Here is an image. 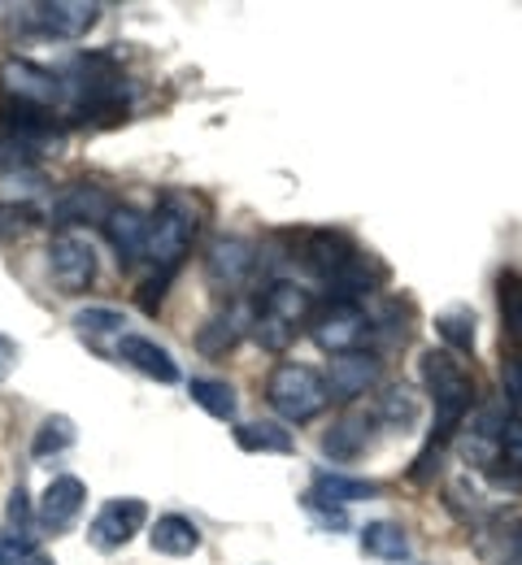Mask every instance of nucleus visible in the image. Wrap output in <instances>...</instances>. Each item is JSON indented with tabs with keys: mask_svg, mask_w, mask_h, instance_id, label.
<instances>
[{
	"mask_svg": "<svg viewBox=\"0 0 522 565\" xmlns=\"http://www.w3.org/2000/svg\"><path fill=\"white\" fill-rule=\"evenodd\" d=\"M371 439H374V418L362 414V409H353V414H344L340 423L322 435V452L331 461H358L371 448Z\"/></svg>",
	"mask_w": 522,
	"mask_h": 565,
	"instance_id": "nucleus-15",
	"label": "nucleus"
},
{
	"mask_svg": "<svg viewBox=\"0 0 522 565\" xmlns=\"http://www.w3.org/2000/svg\"><path fill=\"white\" fill-rule=\"evenodd\" d=\"M188 396H192L210 418H219V423H235L239 401H235L231 383H223V379H192V383H188Z\"/></svg>",
	"mask_w": 522,
	"mask_h": 565,
	"instance_id": "nucleus-23",
	"label": "nucleus"
},
{
	"mask_svg": "<svg viewBox=\"0 0 522 565\" xmlns=\"http://www.w3.org/2000/svg\"><path fill=\"white\" fill-rule=\"evenodd\" d=\"M379 374H383V361L374 353H340L331 356V370H327V396L331 401H358V396H366V387L379 383Z\"/></svg>",
	"mask_w": 522,
	"mask_h": 565,
	"instance_id": "nucleus-13",
	"label": "nucleus"
},
{
	"mask_svg": "<svg viewBox=\"0 0 522 565\" xmlns=\"http://www.w3.org/2000/svg\"><path fill=\"white\" fill-rule=\"evenodd\" d=\"M149 544L152 553H161V557H192L201 548V526L192 518H183V513H166V518L152 522Z\"/></svg>",
	"mask_w": 522,
	"mask_h": 565,
	"instance_id": "nucleus-19",
	"label": "nucleus"
},
{
	"mask_svg": "<svg viewBox=\"0 0 522 565\" xmlns=\"http://www.w3.org/2000/svg\"><path fill=\"white\" fill-rule=\"evenodd\" d=\"M0 96L4 100H18V105H31V109H53L57 96H62V78L26 57H9L0 66Z\"/></svg>",
	"mask_w": 522,
	"mask_h": 565,
	"instance_id": "nucleus-9",
	"label": "nucleus"
},
{
	"mask_svg": "<svg viewBox=\"0 0 522 565\" xmlns=\"http://www.w3.org/2000/svg\"><path fill=\"white\" fill-rule=\"evenodd\" d=\"M18 565H53V557H44V553H26Z\"/></svg>",
	"mask_w": 522,
	"mask_h": 565,
	"instance_id": "nucleus-40",
	"label": "nucleus"
},
{
	"mask_svg": "<svg viewBox=\"0 0 522 565\" xmlns=\"http://www.w3.org/2000/svg\"><path fill=\"white\" fill-rule=\"evenodd\" d=\"M26 553H35L31 540H13V535H0V565H18Z\"/></svg>",
	"mask_w": 522,
	"mask_h": 565,
	"instance_id": "nucleus-37",
	"label": "nucleus"
},
{
	"mask_svg": "<svg viewBox=\"0 0 522 565\" xmlns=\"http://www.w3.org/2000/svg\"><path fill=\"white\" fill-rule=\"evenodd\" d=\"M100 18V4H87V0H44V4H26L22 9V26L35 31V35H53V40H78L96 26Z\"/></svg>",
	"mask_w": 522,
	"mask_h": 565,
	"instance_id": "nucleus-7",
	"label": "nucleus"
},
{
	"mask_svg": "<svg viewBox=\"0 0 522 565\" xmlns=\"http://www.w3.org/2000/svg\"><path fill=\"white\" fill-rule=\"evenodd\" d=\"M18 356H22V349H18L9 335H0V383H4V379L18 370Z\"/></svg>",
	"mask_w": 522,
	"mask_h": 565,
	"instance_id": "nucleus-38",
	"label": "nucleus"
},
{
	"mask_svg": "<svg viewBox=\"0 0 522 565\" xmlns=\"http://www.w3.org/2000/svg\"><path fill=\"white\" fill-rule=\"evenodd\" d=\"M253 270H257V248H253L248 239H239V235H223V239H214V244H210L205 279H210L214 291L235 296L244 282L253 279Z\"/></svg>",
	"mask_w": 522,
	"mask_h": 565,
	"instance_id": "nucleus-10",
	"label": "nucleus"
},
{
	"mask_svg": "<svg viewBox=\"0 0 522 565\" xmlns=\"http://www.w3.org/2000/svg\"><path fill=\"white\" fill-rule=\"evenodd\" d=\"M497 305H501V331L510 340H522V270H501Z\"/></svg>",
	"mask_w": 522,
	"mask_h": 565,
	"instance_id": "nucleus-24",
	"label": "nucleus"
},
{
	"mask_svg": "<svg viewBox=\"0 0 522 565\" xmlns=\"http://www.w3.org/2000/svg\"><path fill=\"white\" fill-rule=\"evenodd\" d=\"M297 257L309 275L331 282L353 257H358V244H353L344 231H305L297 244Z\"/></svg>",
	"mask_w": 522,
	"mask_h": 565,
	"instance_id": "nucleus-11",
	"label": "nucleus"
},
{
	"mask_svg": "<svg viewBox=\"0 0 522 565\" xmlns=\"http://www.w3.org/2000/svg\"><path fill=\"white\" fill-rule=\"evenodd\" d=\"M145 518H149V504H145L140 495L105 500V509H100V513L92 518V526H87V540H92L96 553H118V548L131 544V535H140Z\"/></svg>",
	"mask_w": 522,
	"mask_h": 565,
	"instance_id": "nucleus-8",
	"label": "nucleus"
},
{
	"mask_svg": "<svg viewBox=\"0 0 522 565\" xmlns=\"http://www.w3.org/2000/svg\"><path fill=\"white\" fill-rule=\"evenodd\" d=\"M497 457H501L514 475H522V418H510L505 430L497 435Z\"/></svg>",
	"mask_w": 522,
	"mask_h": 565,
	"instance_id": "nucleus-33",
	"label": "nucleus"
},
{
	"mask_svg": "<svg viewBox=\"0 0 522 565\" xmlns=\"http://www.w3.org/2000/svg\"><path fill=\"white\" fill-rule=\"evenodd\" d=\"M127 327V318L118 313V309H109V305H96V309H83V313H75V331L87 340V344H100V340H109V335H127L122 331Z\"/></svg>",
	"mask_w": 522,
	"mask_h": 565,
	"instance_id": "nucleus-26",
	"label": "nucleus"
},
{
	"mask_svg": "<svg viewBox=\"0 0 522 565\" xmlns=\"http://www.w3.org/2000/svg\"><path fill=\"white\" fill-rule=\"evenodd\" d=\"M505 565H522V522L514 526V535H510V553H505Z\"/></svg>",
	"mask_w": 522,
	"mask_h": 565,
	"instance_id": "nucleus-39",
	"label": "nucleus"
},
{
	"mask_svg": "<svg viewBox=\"0 0 522 565\" xmlns=\"http://www.w3.org/2000/svg\"><path fill=\"white\" fill-rule=\"evenodd\" d=\"M305 509H309V513H318V518H322V522H331V526H344V509H340V504H331V500H322V495H305Z\"/></svg>",
	"mask_w": 522,
	"mask_h": 565,
	"instance_id": "nucleus-36",
	"label": "nucleus"
},
{
	"mask_svg": "<svg viewBox=\"0 0 522 565\" xmlns=\"http://www.w3.org/2000/svg\"><path fill=\"white\" fill-rule=\"evenodd\" d=\"M40 222L35 205H18V201H0V239H13L22 231H31Z\"/></svg>",
	"mask_w": 522,
	"mask_h": 565,
	"instance_id": "nucleus-32",
	"label": "nucleus"
},
{
	"mask_svg": "<svg viewBox=\"0 0 522 565\" xmlns=\"http://www.w3.org/2000/svg\"><path fill=\"white\" fill-rule=\"evenodd\" d=\"M266 401L284 423H309L327 409V379L313 365L300 361H279L266 379Z\"/></svg>",
	"mask_w": 522,
	"mask_h": 565,
	"instance_id": "nucleus-4",
	"label": "nucleus"
},
{
	"mask_svg": "<svg viewBox=\"0 0 522 565\" xmlns=\"http://www.w3.org/2000/svg\"><path fill=\"white\" fill-rule=\"evenodd\" d=\"M371 318L362 305H349V300H327V309H318L309 318V335L318 349H327L331 356L340 353H358L362 340L371 335Z\"/></svg>",
	"mask_w": 522,
	"mask_h": 565,
	"instance_id": "nucleus-5",
	"label": "nucleus"
},
{
	"mask_svg": "<svg viewBox=\"0 0 522 565\" xmlns=\"http://www.w3.org/2000/svg\"><path fill=\"white\" fill-rule=\"evenodd\" d=\"M418 414H423V405H418V396L405 383H396V387H387L379 396V423L396 426V430H409V426L418 423Z\"/></svg>",
	"mask_w": 522,
	"mask_h": 565,
	"instance_id": "nucleus-25",
	"label": "nucleus"
},
{
	"mask_svg": "<svg viewBox=\"0 0 522 565\" xmlns=\"http://www.w3.org/2000/svg\"><path fill=\"white\" fill-rule=\"evenodd\" d=\"M235 340H239V327H235V318H214V322H205L201 327V335H196V349L205 356H223L235 349Z\"/></svg>",
	"mask_w": 522,
	"mask_h": 565,
	"instance_id": "nucleus-29",
	"label": "nucleus"
},
{
	"mask_svg": "<svg viewBox=\"0 0 522 565\" xmlns=\"http://www.w3.org/2000/svg\"><path fill=\"white\" fill-rule=\"evenodd\" d=\"M235 444L244 452H270V457H288L297 448L292 430H284L279 423H244L235 426Z\"/></svg>",
	"mask_w": 522,
	"mask_h": 565,
	"instance_id": "nucleus-20",
	"label": "nucleus"
},
{
	"mask_svg": "<svg viewBox=\"0 0 522 565\" xmlns=\"http://www.w3.org/2000/svg\"><path fill=\"white\" fill-rule=\"evenodd\" d=\"M35 148H26V143L18 140V136H9V131H0V179H9V174H22V170H31L35 166Z\"/></svg>",
	"mask_w": 522,
	"mask_h": 565,
	"instance_id": "nucleus-30",
	"label": "nucleus"
},
{
	"mask_svg": "<svg viewBox=\"0 0 522 565\" xmlns=\"http://www.w3.org/2000/svg\"><path fill=\"white\" fill-rule=\"evenodd\" d=\"M436 331H440V340H445L448 349H457V353H470L475 349V313L466 305L436 313Z\"/></svg>",
	"mask_w": 522,
	"mask_h": 565,
	"instance_id": "nucleus-27",
	"label": "nucleus"
},
{
	"mask_svg": "<svg viewBox=\"0 0 522 565\" xmlns=\"http://www.w3.org/2000/svg\"><path fill=\"white\" fill-rule=\"evenodd\" d=\"M423 387H427V396H432V405H436V430H432L427 452H440L448 435H452V430L461 426V418L475 409V379L466 374V365L452 353L427 349V353H423Z\"/></svg>",
	"mask_w": 522,
	"mask_h": 565,
	"instance_id": "nucleus-2",
	"label": "nucleus"
},
{
	"mask_svg": "<svg viewBox=\"0 0 522 565\" xmlns=\"http://www.w3.org/2000/svg\"><path fill=\"white\" fill-rule=\"evenodd\" d=\"M49 275L57 282L62 296H78L96 279V248L78 231H57L49 239Z\"/></svg>",
	"mask_w": 522,
	"mask_h": 565,
	"instance_id": "nucleus-6",
	"label": "nucleus"
},
{
	"mask_svg": "<svg viewBox=\"0 0 522 565\" xmlns=\"http://www.w3.org/2000/svg\"><path fill=\"white\" fill-rule=\"evenodd\" d=\"M501 387H505V405L522 409V356L505 353L501 356Z\"/></svg>",
	"mask_w": 522,
	"mask_h": 565,
	"instance_id": "nucleus-34",
	"label": "nucleus"
},
{
	"mask_svg": "<svg viewBox=\"0 0 522 565\" xmlns=\"http://www.w3.org/2000/svg\"><path fill=\"white\" fill-rule=\"evenodd\" d=\"M257 313L279 322V327H288V331H297L300 322L309 318V291L297 287V282H270L262 291V300H257Z\"/></svg>",
	"mask_w": 522,
	"mask_h": 565,
	"instance_id": "nucleus-18",
	"label": "nucleus"
},
{
	"mask_svg": "<svg viewBox=\"0 0 522 565\" xmlns=\"http://www.w3.org/2000/svg\"><path fill=\"white\" fill-rule=\"evenodd\" d=\"M109 213H114V201H109L100 188L75 183V188H66L62 201L53 205V222H57V226H75V222H100V226H105Z\"/></svg>",
	"mask_w": 522,
	"mask_h": 565,
	"instance_id": "nucleus-17",
	"label": "nucleus"
},
{
	"mask_svg": "<svg viewBox=\"0 0 522 565\" xmlns=\"http://www.w3.org/2000/svg\"><path fill=\"white\" fill-rule=\"evenodd\" d=\"M75 444V423L66 418V414H49L40 430H35V439H31V452L35 457H57V452H66Z\"/></svg>",
	"mask_w": 522,
	"mask_h": 565,
	"instance_id": "nucleus-28",
	"label": "nucleus"
},
{
	"mask_svg": "<svg viewBox=\"0 0 522 565\" xmlns=\"http://www.w3.org/2000/svg\"><path fill=\"white\" fill-rule=\"evenodd\" d=\"M75 122H122L127 118V74L114 53H78L62 74Z\"/></svg>",
	"mask_w": 522,
	"mask_h": 565,
	"instance_id": "nucleus-1",
	"label": "nucleus"
},
{
	"mask_svg": "<svg viewBox=\"0 0 522 565\" xmlns=\"http://www.w3.org/2000/svg\"><path fill=\"white\" fill-rule=\"evenodd\" d=\"M4 535H13V540H35V535H31V500H26V488H22V483L9 492Z\"/></svg>",
	"mask_w": 522,
	"mask_h": 565,
	"instance_id": "nucleus-31",
	"label": "nucleus"
},
{
	"mask_svg": "<svg viewBox=\"0 0 522 565\" xmlns=\"http://www.w3.org/2000/svg\"><path fill=\"white\" fill-rule=\"evenodd\" d=\"M196 231H201L196 201L188 192H166L157 201V213L149 217V248H145V257H149L161 275H174L179 262L188 257Z\"/></svg>",
	"mask_w": 522,
	"mask_h": 565,
	"instance_id": "nucleus-3",
	"label": "nucleus"
},
{
	"mask_svg": "<svg viewBox=\"0 0 522 565\" xmlns=\"http://www.w3.org/2000/svg\"><path fill=\"white\" fill-rule=\"evenodd\" d=\"M362 553L374 557V562H405L409 557V540H405V531L396 526V522H366V531H362Z\"/></svg>",
	"mask_w": 522,
	"mask_h": 565,
	"instance_id": "nucleus-21",
	"label": "nucleus"
},
{
	"mask_svg": "<svg viewBox=\"0 0 522 565\" xmlns=\"http://www.w3.org/2000/svg\"><path fill=\"white\" fill-rule=\"evenodd\" d=\"M383 488L379 483H366V479H349V475H335V470H318L313 475V495H322V500H331V504H353V500H371L379 495Z\"/></svg>",
	"mask_w": 522,
	"mask_h": 565,
	"instance_id": "nucleus-22",
	"label": "nucleus"
},
{
	"mask_svg": "<svg viewBox=\"0 0 522 565\" xmlns=\"http://www.w3.org/2000/svg\"><path fill=\"white\" fill-rule=\"evenodd\" d=\"M83 500H87V488L78 483L75 475H62L53 479L44 495H40V509H35V526L49 531V535H62L75 526V518L83 513Z\"/></svg>",
	"mask_w": 522,
	"mask_h": 565,
	"instance_id": "nucleus-12",
	"label": "nucleus"
},
{
	"mask_svg": "<svg viewBox=\"0 0 522 565\" xmlns=\"http://www.w3.org/2000/svg\"><path fill=\"white\" fill-rule=\"evenodd\" d=\"M105 239L114 244L118 262L131 266V262H140L145 248H149V217L140 210H131V205H114V213L105 217Z\"/></svg>",
	"mask_w": 522,
	"mask_h": 565,
	"instance_id": "nucleus-14",
	"label": "nucleus"
},
{
	"mask_svg": "<svg viewBox=\"0 0 522 565\" xmlns=\"http://www.w3.org/2000/svg\"><path fill=\"white\" fill-rule=\"evenodd\" d=\"M166 282H170V275H161V270H157V275H152V279L145 282V287H140V305H145V313H157V309H161Z\"/></svg>",
	"mask_w": 522,
	"mask_h": 565,
	"instance_id": "nucleus-35",
	"label": "nucleus"
},
{
	"mask_svg": "<svg viewBox=\"0 0 522 565\" xmlns=\"http://www.w3.org/2000/svg\"><path fill=\"white\" fill-rule=\"evenodd\" d=\"M118 361H127V365L140 370L145 379L179 383V365H174V356L166 353L157 340H149V335H122V340H118Z\"/></svg>",
	"mask_w": 522,
	"mask_h": 565,
	"instance_id": "nucleus-16",
	"label": "nucleus"
}]
</instances>
